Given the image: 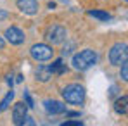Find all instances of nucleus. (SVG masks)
<instances>
[{"mask_svg": "<svg viewBox=\"0 0 128 126\" xmlns=\"http://www.w3.org/2000/svg\"><path fill=\"white\" fill-rule=\"evenodd\" d=\"M97 62V54L92 48H85L73 57V67L78 71H86Z\"/></svg>", "mask_w": 128, "mask_h": 126, "instance_id": "1", "label": "nucleus"}, {"mask_svg": "<svg viewBox=\"0 0 128 126\" xmlns=\"http://www.w3.org/2000/svg\"><path fill=\"white\" fill-rule=\"evenodd\" d=\"M62 97L68 104L80 105V104H83V100H85V88L78 83H71L62 90Z\"/></svg>", "mask_w": 128, "mask_h": 126, "instance_id": "2", "label": "nucleus"}, {"mask_svg": "<svg viewBox=\"0 0 128 126\" xmlns=\"http://www.w3.org/2000/svg\"><path fill=\"white\" fill-rule=\"evenodd\" d=\"M30 54H31V57H33L35 61L45 62V61H50V59H52L54 50H52V47L47 45V43H35V45L31 47Z\"/></svg>", "mask_w": 128, "mask_h": 126, "instance_id": "3", "label": "nucleus"}, {"mask_svg": "<svg viewBox=\"0 0 128 126\" xmlns=\"http://www.w3.org/2000/svg\"><path fill=\"white\" fill-rule=\"evenodd\" d=\"M126 55H128V45L125 42L116 43L109 50V62L112 64V66H120V64H123L126 61Z\"/></svg>", "mask_w": 128, "mask_h": 126, "instance_id": "4", "label": "nucleus"}, {"mask_svg": "<svg viewBox=\"0 0 128 126\" xmlns=\"http://www.w3.org/2000/svg\"><path fill=\"white\" fill-rule=\"evenodd\" d=\"M45 38L47 42H50L52 45H57V43H62L66 40V29L59 24H52L47 28L45 31Z\"/></svg>", "mask_w": 128, "mask_h": 126, "instance_id": "5", "label": "nucleus"}, {"mask_svg": "<svg viewBox=\"0 0 128 126\" xmlns=\"http://www.w3.org/2000/svg\"><path fill=\"white\" fill-rule=\"evenodd\" d=\"M5 40L9 43H12V45H21L24 42V33H22L19 28L10 26V28L5 29Z\"/></svg>", "mask_w": 128, "mask_h": 126, "instance_id": "6", "label": "nucleus"}, {"mask_svg": "<svg viewBox=\"0 0 128 126\" xmlns=\"http://www.w3.org/2000/svg\"><path fill=\"white\" fill-rule=\"evenodd\" d=\"M26 116H28V105L24 104V102H18V104L14 105V109H12V119H14V125H22L24 123V119H26Z\"/></svg>", "mask_w": 128, "mask_h": 126, "instance_id": "7", "label": "nucleus"}, {"mask_svg": "<svg viewBox=\"0 0 128 126\" xmlns=\"http://www.w3.org/2000/svg\"><path fill=\"white\" fill-rule=\"evenodd\" d=\"M43 107L48 114H62V112H66V105L59 100H54V99H47L43 102Z\"/></svg>", "mask_w": 128, "mask_h": 126, "instance_id": "8", "label": "nucleus"}, {"mask_svg": "<svg viewBox=\"0 0 128 126\" xmlns=\"http://www.w3.org/2000/svg\"><path fill=\"white\" fill-rule=\"evenodd\" d=\"M18 7L21 12L28 14V16H33L38 12V2L36 0H18Z\"/></svg>", "mask_w": 128, "mask_h": 126, "instance_id": "9", "label": "nucleus"}, {"mask_svg": "<svg viewBox=\"0 0 128 126\" xmlns=\"http://www.w3.org/2000/svg\"><path fill=\"white\" fill-rule=\"evenodd\" d=\"M114 111H116L118 114H126V111H128V97L126 95L120 97V99L114 102Z\"/></svg>", "mask_w": 128, "mask_h": 126, "instance_id": "10", "label": "nucleus"}, {"mask_svg": "<svg viewBox=\"0 0 128 126\" xmlns=\"http://www.w3.org/2000/svg\"><path fill=\"white\" fill-rule=\"evenodd\" d=\"M50 78H52V71H50L48 66H40V67L36 69V80H40V81H48Z\"/></svg>", "mask_w": 128, "mask_h": 126, "instance_id": "11", "label": "nucleus"}, {"mask_svg": "<svg viewBox=\"0 0 128 126\" xmlns=\"http://www.w3.org/2000/svg\"><path fill=\"white\" fill-rule=\"evenodd\" d=\"M50 67V71H52V74L56 73V74H62V73H66L68 71V67H66V64L62 62V59H57L56 62L52 64V66H48Z\"/></svg>", "mask_w": 128, "mask_h": 126, "instance_id": "12", "label": "nucleus"}, {"mask_svg": "<svg viewBox=\"0 0 128 126\" xmlns=\"http://www.w3.org/2000/svg\"><path fill=\"white\" fill-rule=\"evenodd\" d=\"M88 16H92V17H95V19H99V21H109L111 19V14L109 12H104V10H88Z\"/></svg>", "mask_w": 128, "mask_h": 126, "instance_id": "13", "label": "nucleus"}, {"mask_svg": "<svg viewBox=\"0 0 128 126\" xmlns=\"http://www.w3.org/2000/svg\"><path fill=\"white\" fill-rule=\"evenodd\" d=\"M12 100H14V90H10V92H7V95H5V97H4V100L0 102V112H4V111H7Z\"/></svg>", "mask_w": 128, "mask_h": 126, "instance_id": "14", "label": "nucleus"}, {"mask_svg": "<svg viewBox=\"0 0 128 126\" xmlns=\"http://www.w3.org/2000/svg\"><path fill=\"white\" fill-rule=\"evenodd\" d=\"M121 66V80L123 81H128V64H126V61L123 64H120Z\"/></svg>", "mask_w": 128, "mask_h": 126, "instance_id": "15", "label": "nucleus"}, {"mask_svg": "<svg viewBox=\"0 0 128 126\" xmlns=\"http://www.w3.org/2000/svg\"><path fill=\"white\" fill-rule=\"evenodd\" d=\"M24 99H26V105H28V109L33 107V99H31V95H30L28 92H24Z\"/></svg>", "mask_w": 128, "mask_h": 126, "instance_id": "16", "label": "nucleus"}, {"mask_svg": "<svg viewBox=\"0 0 128 126\" xmlns=\"http://www.w3.org/2000/svg\"><path fill=\"white\" fill-rule=\"evenodd\" d=\"M83 123L82 121H66L64 123V126H82Z\"/></svg>", "mask_w": 128, "mask_h": 126, "instance_id": "17", "label": "nucleus"}, {"mask_svg": "<svg viewBox=\"0 0 128 126\" xmlns=\"http://www.w3.org/2000/svg\"><path fill=\"white\" fill-rule=\"evenodd\" d=\"M4 45H5V40H4V38L0 36V48H4Z\"/></svg>", "mask_w": 128, "mask_h": 126, "instance_id": "18", "label": "nucleus"}, {"mask_svg": "<svg viewBox=\"0 0 128 126\" xmlns=\"http://www.w3.org/2000/svg\"><path fill=\"white\" fill-rule=\"evenodd\" d=\"M5 16H7V12H4V10H0V19H4Z\"/></svg>", "mask_w": 128, "mask_h": 126, "instance_id": "19", "label": "nucleus"}]
</instances>
